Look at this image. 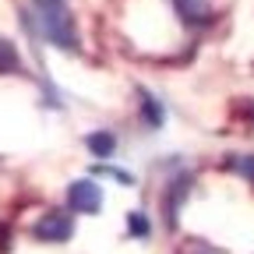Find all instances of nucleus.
Listing matches in <instances>:
<instances>
[{
	"label": "nucleus",
	"mask_w": 254,
	"mask_h": 254,
	"mask_svg": "<svg viewBox=\"0 0 254 254\" xmlns=\"http://www.w3.org/2000/svg\"><path fill=\"white\" fill-rule=\"evenodd\" d=\"M32 11H36V21H39V32L46 36V43H53L60 50H74L78 46L74 14L67 11L64 0H36Z\"/></svg>",
	"instance_id": "1"
},
{
	"label": "nucleus",
	"mask_w": 254,
	"mask_h": 254,
	"mask_svg": "<svg viewBox=\"0 0 254 254\" xmlns=\"http://www.w3.org/2000/svg\"><path fill=\"white\" fill-rule=\"evenodd\" d=\"M67 205H71L74 212L95 215V212L103 208V190H99V184H95V180H74V184L67 187Z\"/></svg>",
	"instance_id": "2"
},
{
	"label": "nucleus",
	"mask_w": 254,
	"mask_h": 254,
	"mask_svg": "<svg viewBox=\"0 0 254 254\" xmlns=\"http://www.w3.org/2000/svg\"><path fill=\"white\" fill-rule=\"evenodd\" d=\"M74 233V222L67 212H46L39 219V226H36V237L39 240H50V244H64V240H71Z\"/></svg>",
	"instance_id": "3"
},
{
	"label": "nucleus",
	"mask_w": 254,
	"mask_h": 254,
	"mask_svg": "<svg viewBox=\"0 0 254 254\" xmlns=\"http://www.w3.org/2000/svg\"><path fill=\"white\" fill-rule=\"evenodd\" d=\"M173 7H177V14H180L190 28H205V25L215 18V11H212L208 0H173Z\"/></svg>",
	"instance_id": "4"
},
{
	"label": "nucleus",
	"mask_w": 254,
	"mask_h": 254,
	"mask_svg": "<svg viewBox=\"0 0 254 254\" xmlns=\"http://www.w3.org/2000/svg\"><path fill=\"white\" fill-rule=\"evenodd\" d=\"M190 184H194V177H190V173H180V177H173L170 187H166V222H170V226L177 222V212H180L184 198L190 194Z\"/></svg>",
	"instance_id": "5"
},
{
	"label": "nucleus",
	"mask_w": 254,
	"mask_h": 254,
	"mask_svg": "<svg viewBox=\"0 0 254 254\" xmlns=\"http://www.w3.org/2000/svg\"><path fill=\"white\" fill-rule=\"evenodd\" d=\"M85 145L99 155V159H110L113 152H117V138H113V131H92L88 138H85Z\"/></svg>",
	"instance_id": "6"
},
{
	"label": "nucleus",
	"mask_w": 254,
	"mask_h": 254,
	"mask_svg": "<svg viewBox=\"0 0 254 254\" xmlns=\"http://www.w3.org/2000/svg\"><path fill=\"white\" fill-rule=\"evenodd\" d=\"M141 117H145V127H159L163 124V106L155 103V95H148L141 88Z\"/></svg>",
	"instance_id": "7"
},
{
	"label": "nucleus",
	"mask_w": 254,
	"mask_h": 254,
	"mask_svg": "<svg viewBox=\"0 0 254 254\" xmlns=\"http://www.w3.org/2000/svg\"><path fill=\"white\" fill-rule=\"evenodd\" d=\"M0 71H18V53L7 39H0Z\"/></svg>",
	"instance_id": "8"
},
{
	"label": "nucleus",
	"mask_w": 254,
	"mask_h": 254,
	"mask_svg": "<svg viewBox=\"0 0 254 254\" xmlns=\"http://www.w3.org/2000/svg\"><path fill=\"white\" fill-rule=\"evenodd\" d=\"M127 230H131L134 237H148V219L141 212H131V215H127Z\"/></svg>",
	"instance_id": "9"
},
{
	"label": "nucleus",
	"mask_w": 254,
	"mask_h": 254,
	"mask_svg": "<svg viewBox=\"0 0 254 254\" xmlns=\"http://www.w3.org/2000/svg\"><path fill=\"white\" fill-rule=\"evenodd\" d=\"M233 166L247 177V180H254V152L251 155H240V159H233Z\"/></svg>",
	"instance_id": "10"
},
{
	"label": "nucleus",
	"mask_w": 254,
	"mask_h": 254,
	"mask_svg": "<svg viewBox=\"0 0 254 254\" xmlns=\"http://www.w3.org/2000/svg\"><path fill=\"white\" fill-rule=\"evenodd\" d=\"M184 254H208V251H201V247H190V251H184Z\"/></svg>",
	"instance_id": "11"
}]
</instances>
